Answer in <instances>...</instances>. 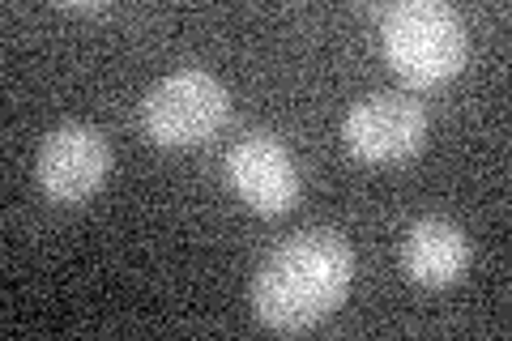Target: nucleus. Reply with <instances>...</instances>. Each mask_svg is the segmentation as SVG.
<instances>
[{
	"mask_svg": "<svg viewBox=\"0 0 512 341\" xmlns=\"http://www.w3.org/2000/svg\"><path fill=\"white\" fill-rule=\"evenodd\" d=\"M355 282V248L325 226L299 231L252 278V312L274 333H308L342 307Z\"/></svg>",
	"mask_w": 512,
	"mask_h": 341,
	"instance_id": "f257e3e1",
	"label": "nucleus"
},
{
	"mask_svg": "<svg viewBox=\"0 0 512 341\" xmlns=\"http://www.w3.org/2000/svg\"><path fill=\"white\" fill-rule=\"evenodd\" d=\"M380 43L384 60L410 86H444L466 69L470 56L466 22L444 0H402V5L384 9Z\"/></svg>",
	"mask_w": 512,
	"mask_h": 341,
	"instance_id": "f03ea898",
	"label": "nucleus"
},
{
	"mask_svg": "<svg viewBox=\"0 0 512 341\" xmlns=\"http://www.w3.org/2000/svg\"><path fill=\"white\" fill-rule=\"evenodd\" d=\"M231 116V90L205 69L163 77L141 103V128L163 150H188L210 141Z\"/></svg>",
	"mask_w": 512,
	"mask_h": 341,
	"instance_id": "7ed1b4c3",
	"label": "nucleus"
},
{
	"mask_svg": "<svg viewBox=\"0 0 512 341\" xmlns=\"http://www.w3.org/2000/svg\"><path fill=\"white\" fill-rule=\"evenodd\" d=\"M427 107L402 90H376L346 116V150L363 162H402L427 145Z\"/></svg>",
	"mask_w": 512,
	"mask_h": 341,
	"instance_id": "20e7f679",
	"label": "nucleus"
},
{
	"mask_svg": "<svg viewBox=\"0 0 512 341\" xmlns=\"http://www.w3.org/2000/svg\"><path fill=\"white\" fill-rule=\"evenodd\" d=\"M111 145L94 124H60L39 150V184L56 205H77L103 188Z\"/></svg>",
	"mask_w": 512,
	"mask_h": 341,
	"instance_id": "39448f33",
	"label": "nucleus"
},
{
	"mask_svg": "<svg viewBox=\"0 0 512 341\" xmlns=\"http://www.w3.org/2000/svg\"><path fill=\"white\" fill-rule=\"evenodd\" d=\"M227 184L235 188L239 201L265 218H278L299 201V167L291 150L269 133H248L231 145Z\"/></svg>",
	"mask_w": 512,
	"mask_h": 341,
	"instance_id": "423d86ee",
	"label": "nucleus"
},
{
	"mask_svg": "<svg viewBox=\"0 0 512 341\" xmlns=\"http://www.w3.org/2000/svg\"><path fill=\"white\" fill-rule=\"evenodd\" d=\"M470 269V239L457 222L448 218H419L406 231L402 243V273L414 286L440 290L461 282V273Z\"/></svg>",
	"mask_w": 512,
	"mask_h": 341,
	"instance_id": "0eeeda50",
	"label": "nucleus"
}]
</instances>
